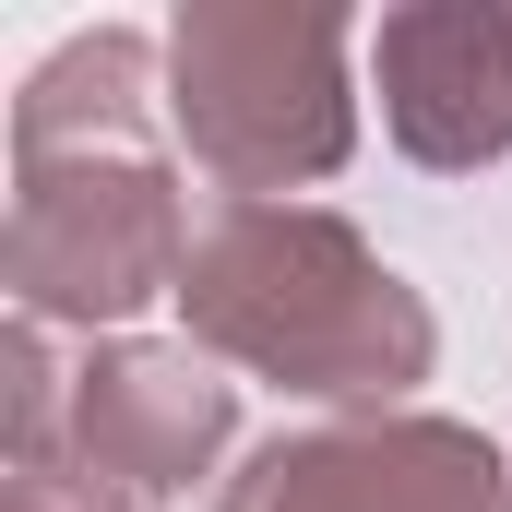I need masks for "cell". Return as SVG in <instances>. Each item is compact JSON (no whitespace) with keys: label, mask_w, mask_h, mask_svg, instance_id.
<instances>
[{"label":"cell","mask_w":512,"mask_h":512,"mask_svg":"<svg viewBox=\"0 0 512 512\" xmlns=\"http://www.w3.org/2000/svg\"><path fill=\"white\" fill-rule=\"evenodd\" d=\"M167 48L96 24L72 48H48L12 96V227H0V286L24 322H131L143 298H179L191 274V215H179V167L155 155V96Z\"/></svg>","instance_id":"cell-1"},{"label":"cell","mask_w":512,"mask_h":512,"mask_svg":"<svg viewBox=\"0 0 512 512\" xmlns=\"http://www.w3.org/2000/svg\"><path fill=\"white\" fill-rule=\"evenodd\" d=\"M179 322H191L203 358L286 382L310 405H346V417H393L441 370L429 298L322 203H227L191 239Z\"/></svg>","instance_id":"cell-2"},{"label":"cell","mask_w":512,"mask_h":512,"mask_svg":"<svg viewBox=\"0 0 512 512\" xmlns=\"http://www.w3.org/2000/svg\"><path fill=\"white\" fill-rule=\"evenodd\" d=\"M346 12L334 0H191L167 24V120L203 179L274 203L298 179H334L358 155V84H346Z\"/></svg>","instance_id":"cell-3"},{"label":"cell","mask_w":512,"mask_h":512,"mask_svg":"<svg viewBox=\"0 0 512 512\" xmlns=\"http://www.w3.org/2000/svg\"><path fill=\"white\" fill-rule=\"evenodd\" d=\"M215 512H512V465L465 417H310L239 453Z\"/></svg>","instance_id":"cell-4"},{"label":"cell","mask_w":512,"mask_h":512,"mask_svg":"<svg viewBox=\"0 0 512 512\" xmlns=\"http://www.w3.org/2000/svg\"><path fill=\"white\" fill-rule=\"evenodd\" d=\"M239 441V382H215L203 346H155V334H96L72 358L60 405V453L96 465L120 501H179L191 477H215V453Z\"/></svg>","instance_id":"cell-5"},{"label":"cell","mask_w":512,"mask_h":512,"mask_svg":"<svg viewBox=\"0 0 512 512\" xmlns=\"http://www.w3.org/2000/svg\"><path fill=\"white\" fill-rule=\"evenodd\" d=\"M370 72L382 131L417 167L477 179L512 155V0H405L370 36Z\"/></svg>","instance_id":"cell-6"},{"label":"cell","mask_w":512,"mask_h":512,"mask_svg":"<svg viewBox=\"0 0 512 512\" xmlns=\"http://www.w3.org/2000/svg\"><path fill=\"white\" fill-rule=\"evenodd\" d=\"M0 477H12V489H0L12 512H143V501H120V489H108L96 465H72V453H36V465H0Z\"/></svg>","instance_id":"cell-7"}]
</instances>
